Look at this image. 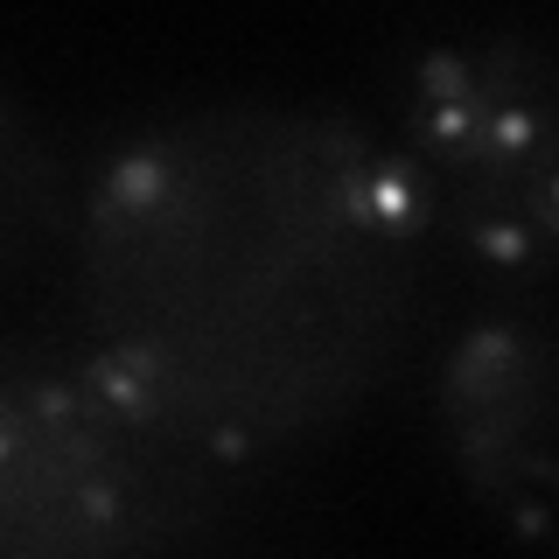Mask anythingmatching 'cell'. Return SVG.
<instances>
[{
    "instance_id": "obj_1",
    "label": "cell",
    "mask_w": 559,
    "mask_h": 559,
    "mask_svg": "<svg viewBox=\"0 0 559 559\" xmlns=\"http://www.w3.org/2000/svg\"><path fill=\"white\" fill-rule=\"evenodd\" d=\"M70 343L154 427L273 476L406 371L433 224L392 140L322 98L224 92L140 119L70 197Z\"/></svg>"
},
{
    "instance_id": "obj_2",
    "label": "cell",
    "mask_w": 559,
    "mask_h": 559,
    "mask_svg": "<svg viewBox=\"0 0 559 559\" xmlns=\"http://www.w3.org/2000/svg\"><path fill=\"white\" fill-rule=\"evenodd\" d=\"M266 476L154 427L78 343L0 336V559H162L259 538Z\"/></svg>"
},
{
    "instance_id": "obj_3",
    "label": "cell",
    "mask_w": 559,
    "mask_h": 559,
    "mask_svg": "<svg viewBox=\"0 0 559 559\" xmlns=\"http://www.w3.org/2000/svg\"><path fill=\"white\" fill-rule=\"evenodd\" d=\"M392 154L433 245L489 294L552 301L559 266V78L546 22H489L413 49L392 92Z\"/></svg>"
},
{
    "instance_id": "obj_4",
    "label": "cell",
    "mask_w": 559,
    "mask_h": 559,
    "mask_svg": "<svg viewBox=\"0 0 559 559\" xmlns=\"http://www.w3.org/2000/svg\"><path fill=\"white\" fill-rule=\"evenodd\" d=\"M433 433L476 503L518 546L552 532L559 497V349L552 308L532 294H489L441 349L433 371Z\"/></svg>"
},
{
    "instance_id": "obj_5",
    "label": "cell",
    "mask_w": 559,
    "mask_h": 559,
    "mask_svg": "<svg viewBox=\"0 0 559 559\" xmlns=\"http://www.w3.org/2000/svg\"><path fill=\"white\" fill-rule=\"evenodd\" d=\"M70 175L35 105L0 78V294L63 252L70 231Z\"/></svg>"
}]
</instances>
